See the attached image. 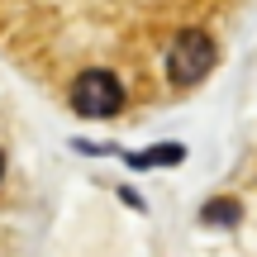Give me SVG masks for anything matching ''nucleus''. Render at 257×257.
I'll list each match as a JSON object with an SVG mask.
<instances>
[{
	"label": "nucleus",
	"instance_id": "f257e3e1",
	"mask_svg": "<svg viewBox=\"0 0 257 257\" xmlns=\"http://www.w3.org/2000/svg\"><path fill=\"white\" fill-rule=\"evenodd\" d=\"M119 105H124V86L105 67H91L72 81V110L86 119H110V114H119Z\"/></svg>",
	"mask_w": 257,
	"mask_h": 257
},
{
	"label": "nucleus",
	"instance_id": "f03ea898",
	"mask_svg": "<svg viewBox=\"0 0 257 257\" xmlns=\"http://www.w3.org/2000/svg\"><path fill=\"white\" fill-rule=\"evenodd\" d=\"M210 67H214L210 34H200V29H181L176 43L167 48V76H172L176 86H195V81L210 76Z\"/></svg>",
	"mask_w": 257,
	"mask_h": 257
},
{
	"label": "nucleus",
	"instance_id": "7ed1b4c3",
	"mask_svg": "<svg viewBox=\"0 0 257 257\" xmlns=\"http://www.w3.org/2000/svg\"><path fill=\"white\" fill-rule=\"evenodd\" d=\"M238 219H243V205L238 200H210L200 210V224H210V229H233Z\"/></svg>",
	"mask_w": 257,
	"mask_h": 257
},
{
	"label": "nucleus",
	"instance_id": "20e7f679",
	"mask_svg": "<svg viewBox=\"0 0 257 257\" xmlns=\"http://www.w3.org/2000/svg\"><path fill=\"white\" fill-rule=\"evenodd\" d=\"M181 157H186V148H181V143H162V148H153V153L134 157V167H153V162H181Z\"/></svg>",
	"mask_w": 257,
	"mask_h": 257
},
{
	"label": "nucleus",
	"instance_id": "39448f33",
	"mask_svg": "<svg viewBox=\"0 0 257 257\" xmlns=\"http://www.w3.org/2000/svg\"><path fill=\"white\" fill-rule=\"evenodd\" d=\"M0 176H5V157H0Z\"/></svg>",
	"mask_w": 257,
	"mask_h": 257
}]
</instances>
